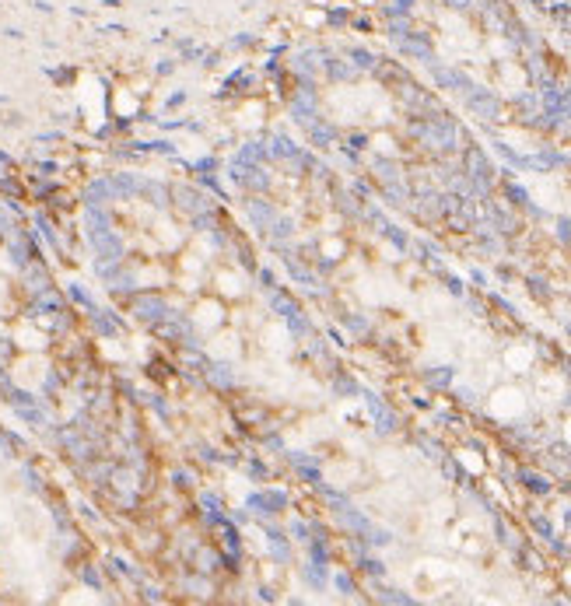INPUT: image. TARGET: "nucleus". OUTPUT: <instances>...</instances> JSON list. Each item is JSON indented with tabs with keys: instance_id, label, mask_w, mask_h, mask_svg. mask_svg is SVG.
Wrapping results in <instances>:
<instances>
[{
	"instance_id": "obj_1",
	"label": "nucleus",
	"mask_w": 571,
	"mask_h": 606,
	"mask_svg": "<svg viewBox=\"0 0 571 606\" xmlns=\"http://www.w3.org/2000/svg\"><path fill=\"white\" fill-rule=\"evenodd\" d=\"M200 319H204V323H210V319L217 323V319H221V309L214 305V301H204V305H200Z\"/></svg>"
},
{
	"instance_id": "obj_2",
	"label": "nucleus",
	"mask_w": 571,
	"mask_h": 606,
	"mask_svg": "<svg viewBox=\"0 0 571 606\" xmlns=\"http://www.w3.org/2000/svg\"><path fill=\"white\" fill-rule=\"evenodd\" d=\"M221 287L228 291V294H235L239 287H235V277H228V274H221Z\"/></svg>"
}]
</instances>
